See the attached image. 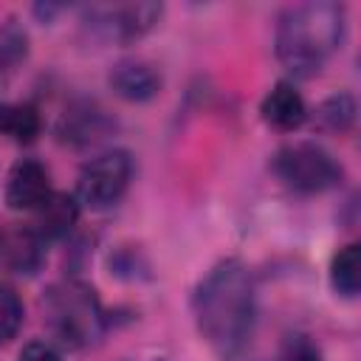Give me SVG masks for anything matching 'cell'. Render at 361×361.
Instances as JSON below:
<instances>
[{"label": "cell", "instance_id": "1", "mask_svg": "<svg viewBox=\"0 0 361 361\" xmlns=\"http://www.w3.org/2000/svg\"><path fill=\"white\" fill-rule=\"evenodd\" d=\"M195 319L206 344L223 358L243 355L257 324V296L248 268L237 259L214 265L195 293Z\"/></svg>", "mask_w": 361, "mask_h": 361}, {"label": "cell", "instance_id": "2", "mask_svg": "<svg viewBox=\"0 0 361 361\" xmlns=\"http://www.w3.org/2000/svg\"><path fill=\"white\" fill-rule=\"evenodd\" d=\"M344 37L338 3H302L288 8L276 25V56L293 76H313L324 68Z\"/></svg>", "mask_w": 361, "mask_h": 361}, {"label": "cell", "instance_id": "3", "mask_svg": "<svg viewBox=\"0 0 361 361\" xmlns=\"http://www.w3.org/2000/svg\"><path fill=\"white\" fill-rule=\"evenodd\" d=\"M42 319L51 336L71 350L90 347L104 333V313L102 305L85 282L65 279L45 290L42 296Z\"/></svg>", "mask_w": 361, "mask_h": 361}, {"label": "cell", "instance_id": "4", "mask_svg": "<svg viewBox=\"0 0 361 361\" xmlns=\"http://www.w3.org/2000/svg\"><path fill=\"white\" fill-rule=\"evenodd\" d=\"M274 172L285 180V186L302 195L333 189L341 180V166L336 164V158L324 147L310 141L282 147L274 155Z\"/></svg>", "mask_w": 361, "mask_h": 361}, {"label": "cell", "instance_id": "5", "mask_svg": "<svg viewBox=\"0 0 361 361\" xmlns=\"http://www.w3.org/2000/svg\"><path fill=\"white\" fill-rule=\"evenodd\" d=\"M133 180V158L127 149H107L87 161L76 180V203L87 209H107L121 200Z\"/></svg>", "mask_w": 361, "mask_h": 361}, {"label": "cell", "instance_id": "6", "mask_svg": "<svg viewBox=\"0 0 361 361\" xmlns=\"http://www.w3.org/2000/svg\"><path fill=\"white\" fill-rule=\"evenodd\" d=\"M161 3H121L90 8V23L99 34L116 42H133L144 37L161 17Z\"/></svg>", "mask_w": 361, "mask_h": 361}, {"label": "cell", "instance_id": "7", "mask_svg": "<svg viewBox=\"0 0 361 361\" xmlns=\"http://www.w3.org/2000/svg\"><path fill=\"white\" fill-rule=\"evenodd\" d=\"M113 127L116 121L96 102H73L62 113L56 124V135L68 147H90V144L104 141L113 133Z\"/></svg>", "mask_w": 361, "mask_h": 361}, {"label": "cell", "instance_id": "8", "mask_svg": "<svg viewBox=\"0 0 361 361\" xmlns=\"http://www.w3.org/2000/svg\"><path fill=\"white\" fill-rule=\"evenodd\" d=\"M6 206L14 212H37L51 197L48 169L37 158H20L6 178Z\"/></svg>", "mask_w": 361, "mask_h": 361}, {"label": "cell", "instance_id": "9", "mask_svg": "<svg viewBox=\"0 0 361 361\" xmlns=\"http://www.w3.org/2000/svg\"><path fill=\"white\" fill-rule=\"evenodd\" d=\"M110 87L127 102H149L161 90V73L144 59H124L110 71Z\"/></svg>", "mask_w": 361, "mask_h": 361}, {"label": "cell", "instance_id": "10", "mask_svg": "<svg viewBox=\"0 0 361 361\" xmlns=\"http://www.w3.org/2000/svg\"><path fill=\"white\" fill-rule=\"evenodd\" d=\"M259 113L276 130H296L307 118V104L290 82H276L265 93V99L259 104Z\"/></svg>", "mask_w": 361, "mask_h": 361}, {"label": "cell", "instance_id": "11", "mask_svg": "<svg viewBox=\"0 0 361 361\" xmlns=\"http://www.w3.org/2000/svg\"><path fill=\"white\" fill-rule=\"evenodd\" d=\"M79 217V203L71 195L62 192H51V197L34 212V223L31 228L48 243V240H62L71 234V228L76 226Z\"/></svg>", "mask_w": 361, "mask_h": 361}, {"label": "cell", "instance_id": "12", "mask_svg": "<svg viewBox=\"0 0 361 361\" xmlns=\"http://www.w3.org/2000/svg\"><path fill=\"white\" fill-rule=\"evenodd\" d=\"M45 240L28 226V228H17L11 234H3V243H0V257L17 271V274H34L39 265H42V251Z\"/></svg>", "mask_w": 361, "mask_h": 361}, {"label": "cell", "instance_id": "13", "mask_svg": "<svg viewBox=\"0 0 361 361\" xmlns=\"http://www.w3.org/2000/svg\"><path fill=\"white\" fill-rule=\"evenodd\" d=\"M0 135L17 144H31L39 135V113L31 104L0 102Z\"/></svg>", "mask_w": 361, "mask_h": 361}, {"label": "cell", "instance_id": "14", "mask_svg": "<svg viewBox=\"0 0 361 361\" xmlns=\"http://www.w3.org/2000/svg\"><path fill=\"white\" fill-rule=\"evenodd\" d=\"M330 282L336 288V293L353 299L361 288V245L350 243L344 248H338V254L330 262Z\"/></svg>", "mask_w": 361, "mask_h": 361}, {"label": "cell", "instance_id": "15", "mask_svg": "<svg viewBox=\"0 0 361 361\" xmlns=\"http://www.w3.org/2000/svg\"><path fill=\"white\" fill-rule=\"evenodd\" d=\"M25 54H28V37L14 20H8L0 28V85L8 79L14 65L25 59Z\"/></svg>", "mask_w": 361, "mask_h": 361}, {"label": "cell", "instance_id": "16", "mask_svg": "<svg viewBox=\"0 0 361 361\" xmlns=\"http://www.w3.org/2000/svg\"><path fill=\"white\" fill-rule=\"evenodd\" d=\"M319 124L324 130H333V133H344L350 130V124L355 121V102L350 93H336L330 99L322 102L319 113H316Z\"/></svg>", "mask_w": 361, "mask_h": 361}, {"label": "cell", "instance_id": "17", "mask_svg": "<svg viewBox=\"0 0 361 361\" xmlns=\"http://www.w3.org/2000/svg\"><path fill=\"white\" fill-rule=\"evenodd\" d=\"M20 327H23V302L11 288L0 285V344H8Z\"/></svg>", "mask_w": 361, "mask_h": 361}, {"label": "cell", "instance_id": "18", "mask_svg": "<svg viewBox=\"0 0 361 361\" xmlns=\"http://www.w3.org/2000/svg\"><path fill=\"white\" fill-rule=\"evenodd\" d=\"M276 361H322V353L307 336H293V338H288V344L282 347Z\"/></svg>", "mask_w": 361, "mask_h": 361}, {"label": "cell", "instance_id": "19", "mask_svg": "<svg viewBox=\"0 0 361 361\" xmlns=\"http://www.w3.org/2000/svg\"><path fill=\"white\" fill-rule=\"evenodd\" d=\"M17 361H62V358H59V353L51 344H45V341H28L20 350Z\"/></svg>", "mask_w": 361, "mask_h": 361}, {"label": "cell", "instance_id": "20", "mask_svg": "<svg viewBox=\"0 0 361 361\" xmlns=\"http://www.w3.org/2000/svg\"><path fill=\"white\" fill-rule=\"evenodd\" d=\"M0 243H3V231H0Z\"/></svg>", "mask_w": 361, "mask_h": 361}]
</instances>
